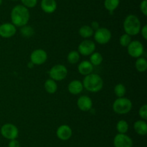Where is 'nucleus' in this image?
I'll return each mask as SVG.
<instances>
[{
  "mask_svg": "<svg viewBox=\"0 0 147 147\" xmlns=\"http://www.w3.org/2000/svg\"><path fill=\"white\" fill-rule=\"evenodd\" d=\"M30 14L28 8L18 4L14 6L11 11V23L15 27H22L26 25L30 20Z\"/></svg>",
  "mask_w": 147,
  "mask_h": 147,
  "instance_id": "obj_1",
  "label": "nucleus"
},
{
  "mask_svg": "<svg viewBox=\"0 0 147 147\" xmlns=\"http://www.w3.org/2000/svg\"><path fill=\"white\" fill-rule=\"evenodd\" d=\"M83 88L90 92H98L103 86V81L100 75L91 73L85 76L83 81Z\"/></svg>",
  "mask_w": 147,
  "mask_h": 147,
  "instance_id": "obj_2",
  "label": "nucleus"
},
{
  "mask_svg": "<svg viewBox=\"0 0 147 147\" xmlns=\"http://www.w3.org/2000/svg\"><path fill=\"white\" fill-rule=\"evenodd\" d=\"M142 24L139 17L135 14H129L123 21V29L126 34L136 35L140 33Z\"/></svg>",
  "mask_w": 147,
  "mask_h": 147,
  "instance_id": "obj_3",
  "label": "nucleus"
},
{
  "mask_svg": "<svg viewBox=\"0 0 147 147\" xmlns=\"http://www.w3.org/2000/svg\"><path fill=\"white\" fill-rule=\"evenodd\" d=\"M132 102L126 97H118L113 103V110L116 113L125 115L132 109Z\"/></svg>",
  "mask_w": 147,
  "mask_h": 147,
  "instance_id": "obj_4",
  "label": "nucleus"
},
{
  "mask_svg": "<svg viewBox=\"0 0 147 147\" xmlns=\"http://www.w3.org/2000/svg\"><path fill=\"white\" fill-rule=\"evenodd\" d=\"M50 79L55 82L62 81L66 78L67 75V69L64 65L57 64L53 66L49 71Z\"/></svg>",
  "mask_w": 147,
  "mask_h": 147,
  "instance_id": "obj_5",
  "label": "nucleus"
},
{
  "mask_svg": "<svg viewBox=\"0 0 147 147\" xmlns=\"http://www.w3.org/2000/svg\"><path fill=\"white\" fill-rule=\"evenodd\" d=\"M1 135L9 140L16 139L18 137L19 131L16 125L12 123H5L1 127Z\"/></svg>",
  "mask_w": 147,
  "mask_h": 147,
  "instance_id": "obj_6",
  "label": "nucleus"
},
{
  "mask_svg": "<svg viewBox=\"0 0 147 147\" xmlns=\"http://www.w3.org/2000/svg\"><path fill=\"white\" fill-rule=\"evenodd\" d=\"M94 39L99 44H106L111 40L112 37L111 33L106 27H99L93 33Z\"/></svg>",
  "mask_w": 147,
  "mask_h": 147,
  "instance_id": "obj_7",
  "label": "nucleus"
},
{
  "mask_svg": "<svg viewBox=\"0 0 147 147\" xmlns=\"http://www.w3.org/2000/svg\"><path fill=\"white\" fill-rule=\"evenodd\" d=\"M144 48L143 44L139 40H134L129 43L127 46L128 53L132 58H138L141 57L144 53Z\"/></svg>",
  "mask_w": 147,
  "mask_h": 147,
  "instance_id": "obj_8",
  "label": "nucleus"
},
{
  "mask_svg": "<svg viewBox=\"0 0 147 147\" xmlns=\"http://www.w3.org/2000/svg\"><path fill=\"white\" fill-rule=\"evenodd\" d=\"M47 54L43 49H36L30 54V61L34 65H42L45 63Z\"/></svg>",
  "mask_w": 147,
  "mask_h": 147,
  "instance_id": "obj_9",
  "label": "nucleus"
},
{
  "mask_svg": "<svg viewBox=\"0 0 147 147\" xmlns=\"http://www.w3.org/2000/svg\"><path fill=\"white\" fill-rule=\"evenodd\" d=\"M96 50V44L90 40H84L79 44L78 53L83 56H90Z\"/></svg>",
  "mask_w": 147,
  "mask_h": 147,
  "instance_id": "obj_10",
  "label": "nucleus"
},
{
  "mask_svg": "<svg viewBox=\"0 0 147 147\" xmlns=\"http://www.w3.org/2000/svg\"><path fill=\"white\" fill-rule=\"evenodd\" d=\"M115 147H132L133 141L126 133H118L113 139Z\"/></svg>",
  "mask_w": 147,
  "mask_h": 147,
  "instance_id": "obj_11",
  "label": "nucleus"
},
{
  "mask_svg": "<svg viewBox=\"0 0 147 147\" xmlns=\"http://www.w3.org/2000/svg\"><path fill=\"white\" fill-rule=\"evenodd\" d=\"M17 32V28L12 23H3L0 25V36L4 38H9L14 36Z\"/></svg>",
  "mask_w": 147,
  "mask_h": 147,
  "instance_id": "obj_12",
  "label": "nucleus"
},
{
  "mask_svg": "<svg viewBox=\"0 0 147 147\" xmlns=\"http://www.w3.org/2000/svg\"><path fill=\"white\" fill-rule=\"evenodd\" d=\"M56 134L59 139L62 141H67L71 138L73 135V131L69 125H62L58 127Z\"/></svg>",
  "mask_w": 147,
  "mask_h": 147,
  "instance_id": "obj_13",
  "label": "nucleus"
},
{
  "mask_svg": "<svg viewBox=\"0 0 147 147\" xmlns=\"http://www.w3.org/2000/svg\"><path fill=\"white\" fill-rule=\"evenodd\" d=\"M77 105L80 110L87 112V111L91 110L92 106H93V102L88 96L83 95L78 99Z\"/></svg>",
  "mask_w": 147,
  "mask_h": 147,
  "instance_id": "obj_14",
  "label": "nucleus"
},
{
  "mask_svg": "<svg viewBox=\"0 0 147 147\" xmlns=\"http://www.w3.org/2000/svg\"><path fill=\"white\" fill-rule=\"evenodd\" d=\"M40 7L44 12L51 14L57 9V2L55 0H42Z\"/></svg>",
  "mask_w": 147,
  "mask_h": 147,
  "instance_id": "obj_15",
  "label": "nucleus"
},
{
  "mask_svg": "<svg viewBox=\"0 0 147 147\" xmlns=\"http://www.w3.org/2000/svg\"><path fill=\"white\" fill-rule=\"evenodd\" d=\"M67 89H68L69 92L72 95H78V94L81 93L83 90V83L80 81L77 80V79L71 81L69 83Z\"/></svg>",
  "mask_w": 147,
  "mask_h": 147,
  "instance_id": "obj_16",
  "label": "nucleus"
},
{
  "mask_svg": "<svg viewBox=\"0 0 147 147\" xmlns=\"http://www.w3.org/2000/svg\"><path fill=\"white\" fill-rule=\"evenodd\" d=\"M79 73L83 76H87L93 72V66L89 61H83L78 66Z\"/></svg>",
  "mask_w": 147,
  "mask_h": 147,
  "instance_id": "obj_17",
  "label": "nucleus"
},
{
  "mask_svg": "<svg viewBox=\"0 0 147 147\" xmlns=\"http://www.w3.org/2000/svg\"><path fill=\"white\" fill-rule=\"evenodd\" d=\"M134 129L136 133L140 135H145L147 133V124L145 120H139L134 123Z\"/></svg>",
  "mask_w": 147,
  "mask_h": 147,
  "instance_id": "obj_18",
  "label": "nucleus"
},
{
  "mask_svg": "<svg viewBox=\"0 0 147 147\" xmlns=\"http://www.w3.org/2000/svg\"><path fill=\"white\" fill-rule=\"evenodd\" d=\"M44 87L47 93L54 94L57 91V85L55 81L52 79H47L45 81V82Z\"/></svg>",
  "mask_w": 147,
  "mask_h": 147,
  "instance_id": "obj_19",
  "label": "nucleus"
},
{
  "mask_svg": "<svg viewBox=\"0 0 147 147\" xmlns=\"http://www.w3.org/2000/svg\"><path fill=\"white\" fill-rule=\"evenodd\" d=\"M94 30L91 28L90 25H83L79 30V34L83 38H88L93 35Z\"/></svg>",
  "mask_w": 147,
  "mask_h": 147,
  "instance_id": "obj_20",
  "label": "nucleus"
},
{
  "mask_svg": "<svg viewBox=\"0 0 147 147\" xmlns=\"http://www.w3.org/2000/svg\"><path fill=\"white\" fill-rule=\"evenodd\" d=\"M135 67L139 72H144L147 69V61L145 58L139 57L135 63Z\"/></svg>",
  "mask_w": 147,
  "mask_h": 147,
  "instance_id": "obj_21",
  "label": "nucleus"
},
{
  "mask_svg": "<svg viewBox=\"0 0 147 147\" xmlns=\"http://www.w3.org/2000/svg\"><path fill=\"white\" fill-rule=\"evenodd\" d=\"M119 4H120V0H105L104 1L105 8L111 12L116 10Z\"/></svg>",
  "mask_w": 147,
  "mask_h": 147,
  "instance_id": "obj_22",
  "label": "nucleus"
},
{
  "mask_svg": "<svg viewBox=\"0 0 147 147\" xmlns=\"http://www.w3.org/2000/svg\"><path fill=\"white\" fill-rule=\"evenodd\" d=\"M90 61L93 66H99L103 61V56L98 52H93L90 55Z\"/></svg>",
  "mask_w": 147,
  "mask_h": 147,
  "instance_id": "obj_23",
  "label": "nucleus"
},
{
  "mask_svg": "<svg viewBox=\"0 0 147 147\" xmlns=\"http://www.w3.org/2000/svg\"><path fill=\"white\" fill-rule=\"evenodd\" d=\"M67 61L71 64H76L80 60V53L77 50H71L67 55Z\"/></svg>",
  "mask_w": 147,
  "mask_h": 147,
  "instance_id": "obj_24",
  "label": "nucleus"
},
{
  "mask_svg": "<svg viewBox=\"0 0 147 147\" xmlns=\"http://www.w3.org/2000/svg\"><path fill=\"white\" fill-rule=\"evenodd\" d=\"M116 130L119 133H126L129 130V124L124 120H121L116 124Z\"/></svg>",
  "mask_w": 147,
  "mask_h": 147,
  "instance_id": "obj_25",
  "label": "nucleus"
},
{
  "mask_svg": "<svg viewBox=\"0 0 147 147\" xmlns=\"http://www.w3.org/2000/svg\"><path fill=\"white\" fill-rule=\"evenodd\" d=\"M20 33L22 34V35L24 36L25 37H30L34 35V29L30 25H26L22 26L21 27V29H20Z\"/></svg>",
  "mask_w": 147,
  "mask_h": 147,
  "instance_id": "obj_26",
  "label": "nucleus"
},
{
  "mask_svg": "<svg viewBox=\"0 0 147 147\" xmlns=\"http://www.w3.org/2000/svg\"><path fill=\"white\" fill-rule=\"evenodd\" d=\"M126 89L123 84H118L114 87V93L118 97H123L126 95Z\"/></svg>",
  "mask_w": 147,
  "mask_h": 147,
  "instance_id": "obj_27",
  "label": "nucleus"
},
{
  "mask_svg": "<svg viewBox=\"0 0 147 147\" xmlns=\"http://www.w3.org/2000/svg\"><path fill=\"white\" fill-rule=\"evenodd\" d=\"M131 42V37L126 33L122 35L119 39V43H120L121 46L123 47H127Z\"/></svg>",
  "mask_w": 147,
  "mask_h": 147,
  "instance_id": "obj_28",
  "label": "nucleus"
},
{
  "mask_svg": "<svg viewBox=\"0 0 147 147\" xmlns=\"http://www.w3.org/2000/svg\"><path fill=\"white\" fill-rule=\"evenodd\" d=\"M22 5L27 8H33L37 4V0H21Z\"/></svg>",
  "mask_w": 147,
  "mask_h": 147,
  "instance_id": "obj_29",
  "label": "nucleus"
},
{
  "mask_svg": "<svg viewBox=\"0 0 147 147\" xmlns=\"http://www.w3.org/2000/svg\"><path fill=\"white\" fill-rule=\"evenodd\" d=\"M139 115L143 120L147 119V105H144L140 108L139 110Z\"/></svg>",
  "mask_w": 147,
  "mask_h": 147,
  "instance_id": "obj_30",
  "label": "nucleus"
},
{
  "mask_svg": "<svg viewBox=\"0 0 147 147\" xmlns=\"http://www.w3.org/2000/svg\"><path fill=\"white\" fill-rule=\"evenodd\" d=\"M140 10L144 16L147 15V0H143L140 4Z\"/></svg>",
  "mask_w": 147,
  "mask_h": 147,
  "instance_id": "obj_31",
  "label": "nucleus"
},
{
  "mask_svg": "<svg viewBox=\"0 0 147 147\" xmlns=\"http://www.w3.org/2000/svg\"><path fill=\"white\" fill-rule=\"evenodd\" d=\"M9 147H20V144L17 140L12 139L10 140L9 143L8 144Z\"/></svg>",
  "mask_w": 147,
  "mask_h": 147,
  "instance_id": "obj_32",
  "label": "nucleus"
},
{
  "mask_svg": "<svg viewBox=\"0 0 147 147\" xmlns=\"http://www.w3.org/2000/svg\"><path fill=\"white\" fill-rule=\"evenodd\" d=\"M140 32H142V37H144V40H146L147 39V25L145 24L142 28H141Z\"/></svg>",
  "mask_w": 147,
  "mask_h": 147,
  "instance_id": "obj_33",
  "label": "nucleus"
},
{
  "mask_svg": "<svg viewBox=\"0 0 147 147\" xmlns=\"http://www.w3.org/2000/svg\"><path fill=\"white\" fill-rule=\"evenodd\" d=\"M90 27H91V28L93 29V30H95V31H96V30H98V29L100 27V26H99V23L98 22L93 21V22H92L91 24H90Z\"/></svg>",
  "mask_w": 147,
  "mask_h": 147,
  "instance_id": "obj_34",
  "label": "nucleus"
},
{
  "mask_svg": "<svg viewBox=\"0 0 147 147\" xmlns=\"http://www.w3.org/2000/svg\"><path fill=\"white\" fill-rule=\"evenodd\" d=\"M33 66H34V64H33V63H32L31 61H30V63H28V66H29V68H32V67H33Z\"/></svg>",
  "mask_w": 147,
  "mask_h": 147,
  "instance_id": "obj_35",
  "label": "nucleus"
},
{
  "mask_svg": "<svg viewBox=\"0 0 147 147\" xmlns=\"http://www.w3.org/2000/svg\"><path fill=\"white\" fill-rule=\"evenodd\" d=\"M2 2H3L2 0H0V6H1V4H2Z\"/></svg>",
  "mask_w": 147,
  "mask_h": 147,
  "instance_id": "obj_36",
  "label": "nucleus"
},
{
  "mask_svg": "<svg viewBox=\"0 0 147 147\" xmlns=\"http://www.w3.org/2000/svg\"><path fill=\"white\" fill-rule=\"evenodd\" d=\"M11 1H18V0H11Z\"/></svg>",
  "mask_w": 147,
  "mask_h": 147,
  "instance_id": "obj_37",
  "label": "nucleus"
}]
</instances>
